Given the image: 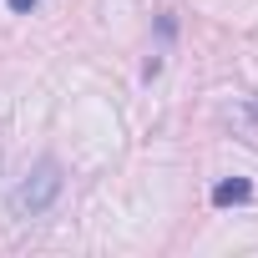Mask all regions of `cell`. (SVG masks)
Returning a JSON list of instances; mask_svg holds the SVG:
<instances>
[{
	"label": "cell",
	"mask_w": 258,
	"mask_h": 258,
	"mask_svg": "<svg viewBox=\"0 0 258 258\" xmlns=\"http://www.w3.org/2000/svg\"><path fill=\"white\" fill-rule=\"evenodd\" d=\"M61 182H66V177H61V167L46 157V162H41V167H36V172H31V177H26V182L11 192L16 218H36V213H46V208L61 198Z\"/></svg>",
	"instance_id": "cell-1"
},
{
	"label": "cell",
	"mask_w": 258,
	"mask_h": 258,
	"mask_svg": "<svg viewBox=\"0 0 258 258\" xmlns=\"http://www.w3.org/2000/svg\"><path fill=\"white\" fill-rule=\"evenodd\" d=\"M6 6H11V11H16V16H26V11H31V6H36V0H6Z\"/></svg>",
	"instance_id": "cell-3"
},
{
	"label": "cell",
	"mask_w": 258,
	"mask_h": 258,
	"mask_svg": "<svg viewBox=\"0 0 258 258\" xmlns=\"http://www.w3.org/2000/svg\"><path fill=\"white\" fill-rule=\"evenodd\" d=\"M248 198H253V182H248V177H228V182L213 187V203H218V208H228V203H248Z\"/></svg>",
	"instance_id": "cell-2"
}]
</instances>
